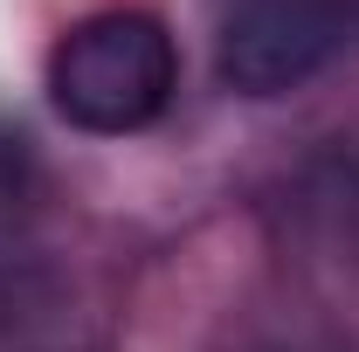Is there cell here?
I'll use <instances>...</instances> for the list:
<instances>
[{"mask_svg":"<svg viewBox=\"0 0 359 352\" xmlns=\"http://www.w3.org/2000/svg\"><path fill=\"white\" fill-rule=\"evenodd\" d=\"M180 90V48L159 14L104 7L62 28L48 48V104L90 138L145 132Z\"/></svg>","mask_w":359,"mask_h":352,"instance_id":"cell-1","label":"cell"},{"mask_svg":"<svg viewBox=\"0 0 359 352\" xmlns=\"http://www.w3.org/2000/svg\"><path fill=\"white\" fill-rule=\"evenodd\" d=\"M353 35V0H235L222 21L215 69L242 97H283V90H304Z\"/></svg>","mask_w":359,"mask_h":352,"instance_id":"cell-2","label":"cell"}]
</instances>
